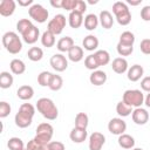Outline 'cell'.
Listing matches in <instances>:
<instances>
[{
    "label": "cell",
    "mask_w": 150,
    "mask_h": 150,
    "mask_svg": "<svg viewBox=\"0 0 150 150\" xmlns=\"http://www.w3.org/2000/svg\"><path fill=\"white\" fill-rule=\"evenodd\" d=\"M36 109L48 121H54L59 116V109L53 102V100L48 97H41L36 102Z\"/></svg>",
    "instance_id": "cell-1"
},
{
    "label": "cell",
    "mask_w": 150,
    "mask_h": 150,
    "mask_svg": "<svg viewBox=\"0 0 150 150\" xmlns=\"http://www.w3.org/2000/svg\"><path fill=\"white\" fill-rule=\"evenodd\" d=\"M2 46L9 54H19L22 49V41L15 32H6L2 35Z\"/></svg>",
    "instance_id": "cell-2"
},
{
    "label": "cell",
    "mask_w": 150,
    "mask_h": 150,
    "mask_svg": "<svg viewBox=\"0 0 150 150\" xmlns=\"http://www.w3.org/2000/svg\"><path fill=\"white\" fill-rule=\"evenodd\" d=\"M112 13L116 21L121 26H128L131 22V12L128 5L123 1H116L112 5Z\"/></svg>",
    "instance_id": "cell-3"
},
{
    "label": "cell",
    "mask_w": 150,
    "mask_h": 150,
    "mask_svg": "<svg viewBox=\"0 0 150 150\" xmlns=\"http://www.w3.org/2000/svg\"><path fill=\"white\" fill-rule=\"evenodd\" d=\"M144 94L139 89H128L124 91L122 101L131 108H139L144 104Z\"/></svg>",
    "instance_id": "cell-4"
},
{
    "label": "cell",
    "mask_w": 150,
    "mask_h": 150,
    "mask_svg": "<svg viewBox=\"0 0 150 150\" xmlns=\"http://www.w3.org/2000/svg\"><path fill=\"white\" fill-rule=\"evenodd\" d=\"M28 14H29L30 19H33L34 21H36L39 23H45L47 21V19L49 18V12L40 4H33L28 8Z\"/></svg>",
    "instance_id": "cell-5"
},
{
    "label": "cell",
    "mask_w": 150,
    "mask_h": 150,
    "mask_svg": "<svg viewBox=\"0 0 150 150\" xmlns=\"http://www.w3.org/2000/svg\"><path fill=\"white\" fill-rule=\"evenodd\" d=\"M64 27H66V16L63 14H56V15H54L53 19H50L48 21L47 30L52 32L56 36L63 32Z\"/></svg>",
    "instance_id": "cell-6"
},
{
    "label": "cell",
    "mask_w": 150,
    "mask_h": 150,
    "mask_svg": "<svg viewBox=\"0 0 150 150\" xmlns=\"http://www.w3.org/2000/svg\"><path fill=\"white\" fill-rule=\"evenodd\" d=\"M108 130L109 132H111L112 135H122L125 134L127 130V123L122 117H114L109 121L108 123Z\"/></svg>",
    "instance_id": "cell-7"
},
{
    "label": "cell",
    "mask_w": 150,
    "mask_h": 150,
    "mask_svg": "<svg viewBox=\"0 0 150 150\" xmlns=\"http://www.w3.org/2000/svg\"><path fill=\"white\" fill-rule=\"evenodd\" d=\"M49 63H50V67H52L55 71H57V73L64 71V70L68 68V60H67V57H66L62 53L54 54V55L50 57Z\"/></svg>",
    "instance_id": "cell-8"
},
{
    "label": "cell",
    "mask_w": 150,
    "mask_h": 150,
    "mask_svg": "<svg viewBox=\"0 0 150 150\" xmlns=\"http://www.w3.org/2000/svg\"><path fill=\"white\" fill-rule=\"evenodd\" d=\"M104 143H105V136L102 132L94 131L89 136V143H88L89 150H102Z\"/></svg>",
    "instance_id": "cell-9"
},
{
    "label": "cell",
    "mask_w": 150,
    "mask_h": 150,
    "mask_svg": "<svg viewBox=\"0 0 150 150\" xmlns=\"http://www.w3.org/2000/svg\"><path fill=\"white\" fill-rule=\"evenodd\" d=\"M131 118L134 121V123L138 124V125H144L145 123H148L149 121V112L146 109L139 107V108H135L132 110L131 114Z\"/></svg>",
    "instance_id": "cell-10"
},
{
    "label": "cell",
    "mask_w": 150,
    "mask_h": 150,
    "mask_svg": "<svg viewBox=\"0 0 150 150\" xmlns=\"http://www.w3.org/2000/svg\"><path fill=\"white\" fill-rule=\"evenodd\" d=\"M22 40H23V42H26V43H28V45H33V43H35L36 41H38V39L40 38V30H39V28L35 26V25H33L26 33H23L22 35Z\"/></svg>",
    "instance_id": "cell-11"
},
{
    "label": "cell",
    "mask_w": 150,
    "mask_h": 150,
    "mask_svg": "<svg viewBox=\"0 0 150 150\" xmlns=\"http://www.w3.org/2000/svg\"><path fill=\"white\" fill-rule=\"evenodd\" d=\"M143 74H144V69L141 64H134L131 66L128 71H127V77L129 81L131 82H137L141 80V77H143Z\"/></svg>",
    "instance_id": "cell-12"
},
{
    "label": "cell",
    "mask_w": 150,
    "mask_h": 150,
    "mask_svg": "<svg viewBox=\"0 0 150 150\" xmlns=\"http://www.w3.org/2000/svg\"><path fill=\"white\" fill-rule=\"evenodd\" d=\"M32 121H33V117L22 112V111H19L15 114V117H14V122H15V125L21 128V129H25V128H28L30 124H32Z\"/></svg>",
    "instance_id": "cell-13"
},
{
    "label": "cell",
    "mask_w": 150,
    "mask_h": 150,
    "mask_svg": "<svg viewBox=\"0 0 150 150\" xmlns=\"http://www.w3.org/2000/svg\"><path fill=\"white\" fill-rule=\"evenodd\" d=\"M107 73L103 71V70H94L90 76H89V81L93 86H96V87H100V86H103L105 82H107Z\"/></svg>",
    "instance_id": "cell-14"
},
{
    "label": "cell",
    "mask_w": 150,
    "mask_h": 150,
    "mask_svg": "<svg viewBox=\"0 0 150 150\" xmlns=\"http://www.w3.org/2000/svg\"><path fill=\"white\" fill-rule=\"evenodd\" d=\"M16 2L14 0H2L0 2V15L11 16L15 12Z\"/></svg>",
    "instance_id": "cell-15"
},
{
    "label": "cell",
    "mask_w": 150,
    "mask_h": 150,
    "mask_svg": "<svg viewBox=\"0 0 150 150\" xmlns=\"http://www.w3.org/2000/svg\"><path fill=\"white\" fill-rule=\"evenodd\" d=\"M111 69L116 73V74H124L125 71H128L129 67H128V61L124 57H116L112 60L111 62Z\"/></svg>",
    "instance_id": "cell-16"
},
{
    "label": "cell",
    "mask_w": 150,
    "mask_h": 150,
    "mask_svg": "<svg viewBox=\"0 0 150 150\" xmlns=\"http://www.w3.org/2000/svg\"><path fill=\"white\" fill-rule=\"evenodd\" d=\"M87 137H88L87 129H80L76 127H74L69 134V138L74 143H82L87 139Z\"/></svg>",
    "instance_id": "cell-17"
},
{
    "label": "cell",
    "mask_w": 150,
    "mask_h": 150,
    "mask_svg": "<svg viewBox=\"0 0 150 150\" xmlns=\"http://www.w3.org/2000/svg\"><path fill=\"white\" fill-rule=\"evenodd\" d=\"M74 46V40L70 36H63L56 42V48L60 53H68Z\"/></svg>",
    "instance_id": "cell-18"
},
{
    "label": "cell",
    "mask_w": 150,
    "mask_h": 150,
    "mask_svg": "<svg viewBox=\"0 0 150 150\" xmlns=\"http://www.w3.org/2000/svg\"><path fill=\"white\" fill-rule=\"evenodd\" d=\"M83 14L82 13H79V12H70L69 15H68V23L71 28L76 29V28H80L82 25H83Z\"/></svg>",
    "instance_id": "cell-19"
},
{
    "label": "cell",
    "mask_w": 150,
    "mask_h": 150,
    "mask_svg": "<svg viewBox=\"0 0 150 150\" xmlns=\"http://www.w3.org/2000/svg\"><path fill=\"white\" fill-rule=\"evenodd\" d=\"M82 47L88 52H94L98 47V39L95 35L89 34L84 36V39L82 40Z\"/></svg>",
    "instance_id": "cell-20"
},
{
    "label": "cell",
    "mask_w": 150,
    "mask_h": 150,
    "mask_svg": "<svg viewBox=\"0 0 150 150\" xmlns=\"http://www.w3.org/2000/svg\"><path fill=\"white\" fill-rule=\"evenodd\" d=\"M98 20H100V23L101 26L104 28V29H110L114 25V18H112V14L109 12V11H101L100 15H98Z\"/></svg>",
    "instance_id": "cell-21"
},
{
    "label": "cell",
    "mask_w": 150,
    "mask_h": 150,
    "mask_svg": "<svg viewBox=\"0 0 150 150\" xmlns=\"http://www.w3.org/2000/svg\"><path fill=\"white\" fill-rule=\"evenodd\" d=\"M16 96L22 101H28L34 96V89L28 84H23L18 88Z\"/></svg>",
    "instance_id": "cell-22"
},
{
    "label": "cell",
    "mask_w": 150,
    "mask_h": 150,
    "mask_svg": "<svg viewBox=\"0 0 150 150\" xmlns=\"http://www.w3.org/2000/svg\"><path fill=\"white\" fill-rule=\"evenodd\" d=\"M100 23V20H98V16L95 15L94 13H90V14H87L84 16V21H83V25H84V28L87 30H95L97 28Z\"/></svg>",
    "instance_id": "cell-23"
},
{
    "label": "cell",
    "mask_w": 150,
    "mask_h": 150,
    "mask_svg": "<svg viewBox=\"0 0 150 150\" xmlns=\"http://www.w3.org/2000/svg\"><path fill=\"white\" fill-rule=\"evenodd\" d=\"M68 59L71 61V62H80L83 60L84 57V53H83V48L80 47V46H74L68 53Z\"/></svg>",
    "instance_id": "cell-24"
},
{
    "label": "cell",
    "mask_w": 150,
    "mask_h": 150,
    "mask_svg": "<svg viewBox=\"0 0 150 150\" xmlns=\"http://www.w3.org/2000/svg\"><path fill=\"white\" fill-rule=\"evenodd\" d=\"M117 142H118V145L123 149H134V146H135V138L128 134L120 135Z\"/></svg>",
    "instance_id": "cell-25"
},
{
    "label": "cell",
    "mask_w": 150,
    "mask_h": 150,
    "mask_svg": "<svg viewBox=\"0 0 150 150\" xmlns=\"http://www.w3.org/2000/svg\"><path fill=\"white\" fill-rule=\"evenodd\" d=\"M9 68L14 75H21L26 71V64L20 59H13L9 63Z\"/></svg>",
    "instance_id": "cell-26"
},
{
    "label": "cell",
    "mask_w": 150,
    "mask_h": 150,
    "mask_svg": "<svg viewBox=\"0 0 150 150\" xmlns=\"http://www.w3.org/2000/svg\"><path fill=\"white\" fill-rule=\"evenodd\" d=\"M40 40H41L42 46H43V47H47V48H52V47L55 45V42H56L55 35H54L52 32H49V30H45V32L42 33Z\"/></svg>",
    "instance_id": "cell-27"
},
{
    "label": "cell",
    "mask_w": 150,
    "mask_h": 150,
    "mask_svg": "<svg viewBox=\"0 0 150 150\" xmlns=\"http://www.w3.org/2000/svg\"><path fill=\"white\" fill-rule=\"evenodd\" d=\"M14 79L9 71H1L0 73V87L2 89H8L13 86Z\"/></svg>",
    "instance_id": "cell-28"
},
{
    "label": "cell",
    "mask_w": 150,
    "mask_h": 150,
    "mask_svg": "<svg viewBox=\"0 0 150 150\" xmlns=\"http://www.w3.org/2000/svg\"><path fill=\"white\" fill-rule=\"evenodd\" d=\"M95 57H96V61L98 63V66H107L109 62H110V54L104 50V49H100V50H96L94 53Z\"/></svg>",
    "instance_id": "cell-29"
},
{
    "label": "cell",
    "mask_w": 150,
    "mask_h": 150,
    "mask_svg": "<svg viewBox=\"0 0 150 150\" xmlns=\"http://www.w3.org/2000/svg\"><path fill=\"white\" fill-rule=\"evenodd\" d=\"M27 56L30 61L38 62L43 57V50L40 47H30L27 52Z\"/></svg>",
    "instance_id": "cell-30"
},
{
    "label": "cell",
    "mask_w": 150,
    "mask_h": 150,
    "mask_svg": "<svg viewBox=\"0 0 150 150\" xmlns=\"http://www.w3.org/2000/svg\"><path fill=\"white\" fill-rule=\"evenodd\" d=\"M132 108L128 104H125L123 101H120L117 104H116V112L118 114L120 117H127L129 115L132 114Z\"/></svg>",
    "instance_id": "cell-31"
},
{
    "label": "cell",
    "mask_w": 150,
    "mask_h": 150,
    "mask_svg": "<svg viewBox=\"0 0 150 150\" xmlns=\"http://www.w3.org/2000/svg\"><path fill=\"white\" fill-rule=\"evenodd\" d=\"M53 134H54V128L50 123L43 122L40 123L36 128V135H47L49 137H53Z\"/></svg>",
    "instance_id": "cell-32"
},
{
    "label": "cell",
    "mask_w": 150,
    "mask_h": 150,
    "mask_svg": "<svg viewBox=\"0 0 150 150\" xmlns=\"http://www.w3.org/2000/svg\"><path fill=\"white\" fill-rule=\"evenodd\" d=\"M89 124V117L86 112H79L75 116V127L80 129H87Z\"/></svg>",
    "instance_id": "cell-33"
},
{
    "label": "cell",
    "mask_w": 150,
    "mask_h": 150,
    "mask_svg": "<svg viewBox=\"0 0 150 150\" xmlns=\"http://www.w3.org/2000/svg\"><path fill=\"white\" fill-rule=\"evenodd\" d=\"M52 77H53V73H50L48 70H43L38 75V83L41 87H49Z\"/></svg>",
    "instance_id": "cell-34"
},
{
    "label": "cell",
    "mask_w": 150,
    "mask_h": 150,
    "mask_svg": "<svg viewBox=\"0 0 150 150\" xmlns=\"http://www.w3.org/2000/svg\"><path fill=\"white\" fill-rule=\"evenodd\" d=\"M120 43L122 45H127V46H134L135 43V35L134 33H131L130 30H125L120 35Z\"/></svg>",
    "instance_id": "cell-35"
},
{
    "label": "cell",
    "mask_w": 150,
    "mask_h": 150,
    "mask_svg": "<svg viewBox=\"0 0 150 150\" xmlns=\"http://www.w3.org/2000/svg\"><path fill=\"white\" fill-rule=\"evenodd\" d=\"M62 87H63V79H62V76H60L57 74H53V77L50 80V83H49L48 88L50 90H53V91H57Z\"/></svg>",
    "instance_id": "cell-36"
},
{
    "label": "cell",
    "mask_w": 150,
    "mask_h": 150,
    "mask_svg": "<svg viewBox=\"0 0 150 150\" xmlns=\"http://www.w3.org/2000/svg\"><path fill=\"white\" fill-rule=\"evenodd\" d=\"M7 146L9 150H22L25 149V143L19 137H11L7 142Z\"/></svg>",
    "instance_id": "cell-37"
},
{
    "label": "cell",
    "mask_w": 150,
    "mask_h": 150,
    "mask_svg": "<svg viewBox=\"0 0 150 150\" xmlns=\"http://www.w3.org/2000/svg\"><path fill=\"white\" fill-rule=\"evenodd\" d=\"M33 26L32 21L29 19H20L18 22H16V30L22 35L23 33H26L30 27Z\"/></svg>",
    "instance_id": "cell-38"
},
{
    "label": "cell",
    "mask_w": 150,
    "mask_h": 150,
    "mask_svg": "<svg viewBox=\"0 0 150 150\" xmlns=\"http://www.w3.org/2000/svg\"><path fill=\"white\" fill-rule=\"evenodd\" d=\"M116 50H117V53H118V55L121 57L129 56L134 52V46H127V45H122V43L118 42L117 46H116Z\"/></svg>",
    "instance_id": "cell-39"
},
{
    "label": "cell",
    "mask_w": 150,
    "mask_h": 150,
    "mask_svg": "<svg viewBox=\"0 0 150 150\" xmlns=\"http://www.w3.org/2000/svg\"><path fill=\"white\" fill-rule=\"evenodd\" d=\"M84 66H86L87 69L93 70V71L94 70H97V68L100 67L94 54H89L88 56H86V59H84Z\"/></svg>",
    "instance_id": "cell-40"
},
{
    "label": "cell",
    "mask_w": 150,
    "mask_h": 150,
    "mask_svg": "<svg viewBox=\"0 0 150 150\" xmlns=\"http://www.w3.org/2000/svg\"><path fill=\"white\" fill-rule=\"evenodd\" d=\"M35 109H36V107H34V105L30 104V103H22V104L20 105V108H19V111H22V112H25V114H27V115L34 117V115H35Z\"/></svg>",
    "instance_id": "cell-41"
},
{
    "label": "cell",
    "mask_w": 150,
    "mask_h": 150,
    "mask_svg": "<svg viewBox=\"0 0 150 150\" xmlns=\"http://www.w3.org/2000/svg\"><path fill=\"white\" fill-rule=\"evenodd\" d=\"M11 110H12V108H11L9 103H7L6 101H1L0 102V117L1 118L7 117L11 114Z\"/></svg>",
    "instance_id": "cell-42"
},
{
    "label": "cell",
    "mask_w": 150,
    "mask_h": 150,
    "mask_svg": "<svg viewBox=\"0 0 150 150\" xmlns=\"http://www.w3.org/2000/svg\"><path fill=\"white\" fill-rule=\"evenodd\" d=\"M139 49L143 54L150 55V39H143L139 43Z\"/></svg>",
    "instance_id": "cell-43"
},
{
    "label": "cell",
    "mask_w": 150,
    "mask_h": 150,
    "mask_svg": "<svg viewBox=\"0 0 150 150\" xmlns=\"http://www.w3.org/2000/svg\"><path fill=\"white\" fill-rule=\"evenodd\" d=\"M76 4H77V0H63V6L62 8L68 11L69 13L75 11V7H76Z\"/></svg>",
    "instance_id": "cell-44"
},
{
    "label": "cell",
    "mask_w": 150,
    "mask_h": 150,
    "mask_svg": "<svg viewBox=\"0 0 150 150\" xmlns=\"http://www.w3.org/2000/svg\"><path fill=\"white\" fill-rule=\"evenodd\" d=\"M141 19L143 21H150V5H146L141 9Z\"/></svg>",
    "instance_id": "cell-45"
},
{
    "label": "cell",
    "mask_w": 150,
    "mask_h": 150,
    "mask_svg": "<svg viewBox=\"0 0 150 150\" xmlns=\"http://www.w3.org/2000/svg\"><path fill=\"white\" fill-rule=\"evenodd\" d=\"M48 145H49L50 150H66L64 144L62 142H60V141H52Z\"/></svg>",
    "instance_id": "cell-46"
},
{
    "label": "cell",
    "mask_w": 150,
    "mask_h": 150,
    "mask_svg": "<svg viewBox=\"0 0 150 150\" xmlns=\"http://www.w3.org/2000/svg\"><path fill=\"white\" fill-rule=\"evenodd\" d=\"M141 88H142V90H144L146 93H150V76H145V77L142 79Z\"/></svg>",
    "instance_id": "cell-47"
},
{
    "label": "cell",
    "mask_w": 150,
    "mask_h": 150,
    "mask_svg": "<svg viewBox=\"0 0 150 150\" xmlns=\"http://www.w3.org/2000/svg\"><path fill=\"white\" fill-rule=\"evenodd\" d=\"M26 149L27 150H40L41 149V145L33 138V139L28 141V143L26 144Z\"/></svg>",
    "instance_id": "cell-48"
},
{
    "label": "cell",
    "mask_w": 150,
    "mask_h": 150,
    "mask_svg": "<svg viewBox=\"0 0 150 150\" xmlns=\"http://www.w3.org/2000/svg\"><path fill=\"white\" fill-rule=\"evenodd\" d=\"M87 11V4L83 1V0H77V4H76V7H75V12H79V13H84ZM74 12V11H73Z\"/></svg>",
    "instance_id": "cell-49"
},
{
    "label": "cell",
    "mask_w": 150,
    "mask_h": 150,
    "mask_svg": "<svg viewBox=\"0 0 150 150\" xmlns=\"http://www.w3.org/2000/svg\"><path fill=\"white\" fill-rule=\"evenodd\" d=\"M50 5L53 6V7H55V8H62V6H63V0H52L50 1Z\"/></svg>",
    "instance_id": "cell-50"
},
{
    "label": "cell",
    "mask_w": 150,
    "mask_h": 150,
    "mask_svg": "<svg viewBox=\"0 0 150 150\" xmlns=\"http://www.w3.org/2000/svg\"><path fill=\"white\" fill-rule=\"evenodd\" d=\"M18 4L22 7H27L33 5V0H18Z\"/></svg>",
    "instance_id": "cell-51"
},
{
    "label": "cell",
    "mask_w": 150,
    "mask_h": 150,
    "mask_svg": "<svg viewBox=\"0 0 150 150\" xmlns=\"http://www.w3.org/2000/svg\"><path fill=\"white\" fill-rule=\"evenodd\" d=\"M141 2H142V0H128L125 4H129L131 6H138V5H141Z\"/></svg>",
    "instance_id": "cell-52"
},
{
    "label": "cell",
    "mask_w": 150,
    "mask_h": 150,
    "mask_svg": "<svg viewBox=\"0 0 150 150\" xmlns=\"http://www.w3.org/2000/svg\"><path fill=\"white\" fill-rule=\"evenodd\" d=\"M144 104H145L148 108H150V93H148L146 96L144 97Z\"/></svg>",
    "instance_id": "cell-53"
},
{
    "label": "cell",
    "mask_w": 150,
    "mask_h": 150,
    "mask_svg": "<svg viewBox=\"0 0 150 150\" xmlns=\"http://www.w3.org/2000/svg\"><path fill=\"white\" fill-rule=\"evenodd\" d=\"M40 150H50V148H49V145L47 144V145H42Z\"/></svg>",
    "instance_id": "cell-54"
},
{
    "label": "cell",
    "mask_w": 150,
    "mask_h": 150,
    "mask_svg": "<svg viewBox=\"0 0 150 150\" xmlns=\"http://www.w3.org/2000/svg\"><path fill=\"white\" fill-rule=\"evenodd\" d=\"M97 2H98L97 0H94V1H93V0H89V1H88V4H90V5H95V4H97Z\"/></svg>",
    "instance_id": "cell-55"
},
{
    "label": "cell",
    "mask_w": 150,
    "mask_h": 150,
    "mask_svg": "<svg viewBox=\"0 0 150 150\" xmlns=\"http://www.w3.org/2000/svg\"><path fill=\"white\" fill-rule=\"evenodd\" d=\"M131 150H143L142 148H134V149H131Z\"/></svg>",
    "instance_id": "cell-56"
},
{
    "label": "cell",
    "mask_w": 150,
    "mask_h": 150,
    "mask_svg": "<svg viewBox=\"0 0 150 150\" xmlns=\"http://www.w3.org/2000/svg\"><path fill=\"white\" fill-rule=\"evenodd\" d=\"M22 150H27V149H26V148H25V149H22Z\"/></svg>",
    "instance_id": "cell-57"
}]
</instances>
